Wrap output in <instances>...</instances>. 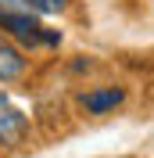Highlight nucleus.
<instances>
[{"instance_id":"obj_3","label":"nucleus","mask_w":154,"mask_h":158,"mask_svg":"<svg viewBox=\"0 0 154 158\" xmlns=\"http://www.w3.org/2000/svg\"><path fill=\"white\" fill-rule=\"evenodd\" d=\"M122 90L118 86H100V90H86V94H79V104L90 111V115H104V111L118 108L122 104Z\"/></svg>"},{"instance_id":"obj_1","label":"nucleus","mask_w":154,"mask_h":158,"mask_svg":"<svg viewBox=\"0 0 154 158\" xmlns=\"http://www.w3.org/2000/svg\"><path fill=\"white\" fill-rule=\"evenodd\" d=\"M0 32L18 40L22 47H43V43L54 47V43H61V32L47 29L25 0H0Z\"/></svg>"},{"instance_id":"obj_5","label":"nucleus","mask_w":154,"mask_h":158,"mask_svg":"<svg viewBox=\"0 0 154 158\" xmlns=\"http://www.w3.org/2000/svg\"><path fill=\"white\" fill-rule=\"evenodd\" d=\"M36 15H58V11H65V4L68 0H25Z\"/></svg>"},{"instance_id":"obj_2","label":"nucleus","mask_w":154,"mask_h":158,"mask_svg":"<svg viewBox=\"0 0 154 158\" xmlns=\"http://www.w3.org/2000/svg\"><path fill=\"white\" fill-rule=\"evenodd\" d=\"M25 133H29V118H25L7 97H4V94H0V144L14 148V144L25 140Z\"/></svg>"},{"instance_id":"obj_4","label":"nucleus","mask_w":154,"mask_h":158,"mask_svg":"<svg viewBox=\"0 0 154 158\" xmlns=\"http://www.w3.org/2000/svg\"><path fill=\"white\" fill-rule=\"evenodd\" d=\"M25 72V58H22V50L7 40H0V83H11V79H18Z\"/></svg>"}]
</instances>
